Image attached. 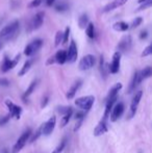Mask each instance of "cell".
Instances as JSON below:
<instances>
[{
	"instance_id": "3957f363",
	"label": "cell",
	"mask_w": 152,
	"mask_h": 153,
	"mask_svg": "<svg viewBox=\"0 0 152 153\" xmlns=\"http://www.w3.org/2000/svg\"><path fill=\"white\" fill-rule=\"evenodd\" d=\"M94 102H95V97L94 96H85V97H80V98L76 99L75 104L79 108H81L82 111H90L93 106Z\"/></svg>"
},
{
	"instance_id": "7402d4cb",
	"label": "cell",
	"mask_w": 152,
	"mask_h": 153,
	"mask_svg": "<svg viewBox=\"0 0 152 153\" xmlns=\"http://www.w3.org/2000/svg\"><path fill=\"white\" fill-rule=\"evenodd\" d=\"M99 70H100V73H101L102 77H103V78H106L108 74L110 73L108 72V65L105 62V61H104V57L102 56V55H101V57H100Z\"/></svg>"
},
{
	"instance_id": "83f0119b",
	"label": "cell",
	"mask_w": 152,
	"mask_h": 153,
	"mask_svg": "<svg viewBox=\"0 0 152 153\" xmlns=\"http://www.w3.org/2000/svg\"><path fill=\"white\" fill-rule=\"evenodd\" d=\"M43 126H44V123H43V124L41 125V126L37 129V131H36V132L33 133V137L30 135V137H29V140H28L29 143H33V142H36L39 139V137H40L41 135L43 134Z\"/></svg>"
},
{
	"instance_id": "484cf974",
	"label": "cell",
	"mask_w": 152,
	"mask_h": 153,
	"mask_svg": "<svg viewBox=\"0 0 152 153\" xmlns=\"http://www.w3.org/2000/svg\"><path fill=\"white\" fill-rule=\"evenodd\" d=\"M31 65H33V61L31 59H28V61H26L24 62V65H23V67L21 68V70L18 72V75L19 76H23V75H25L27 72L29 71V69H30Z\"/></svg>"
},
{
	"instance_id": "8fae6325",
	"label": "cell",
	"mask_w": 152,
	"mask_h": 153,
	"mask_svg": "<svg viewBox=\"0 0 152 153\" xmlns=\"http://www.w3.org/2000/svg\"><path fill=\"white\" fill-rule=\"evenodd\" d=\"M77 56H78V50H77L76 43L74 40H72L71 43H70L69 49L67 51V62H70V64H73V62H76Z\"/></svg>"
},
{
	"instance_id": "836d02e7",
	"label": "cell",
	"mask_w": 152,
	"mask_h": 153,
	"mask_svg": "<svg viewBox=\"0 0 152 153\" xmlns=\"http://www.w3.org/2000/svg\"><path fill=\"white\" fill-rule=\"evenodd\" d=\"M72 115H73V114H66V115H63V118H62V120H61V128H64V127L69 123V120L71 119Z\"/></svg>"
},
{
	"instance_id": "5b68a950",
	"label": "cell",
	"mask_w": 152,
	"mask_h": 153,
	"mask_svg": "<svg viewBox=\"0 0 152 153\" xmlns=\"http://www.w3.org/2000/svg\"><path fill=\"white\" fill-rule=\"evenodd\" d=\"M96 65V57L92 54H87L80 59L78 68L80 71H87L92 69Z\"/></svg>"
},
{
	"instance_id": "7bdbcfd3",
	"label": "cell",
	"mask_w": 152,
	"mask_h": 153,
	"mask_svg": "<svg viewBox=\"0 0 152 153\" xmlns=\"http://www.w3.org/2000/svg\"><path fill=\"white\" fill-rule=\"evenodd\" d=\"M83 120L85 119H79V120H76V124H75V126H74V131H77L79 128H80V126L82 125V122H83Z\"/></svg>"
},
{
	"instance_id": "ac0fdd59",
	"label": "cell",
	"mask_w": 152,
	"mask_h": 153,
	"mask_svg": "<svg viewBox=\"0 0 152 153\" xmlns=\"http://www.w3.org/2000/svg\"><path fill=\"white\" fill-rule=\"evenodd\" d=\"M118 100V96H115V97H112L110 99H106V105H105V111H104V117L103 119H108V116H110V111H112V108L114 107V105L116 104Z\"/></svg>"
},
{
	"instance_id": "f1b7e54d",
	"label": "cell",
	"mask_w": 152,
	"mask_h": 153,
	"mask_svg": "<svg viewBox=\"0 0 152 153\" xmlns=\"http://www.w3.org/2000/svg\"><path fill=\"white\" fill-rule=\"evenodd\" d=\"M55 10L59 13H65L69 10V4L66 3V2H59L55 5Z\"/></svg>"
},
{
	"instance_id": "9c48e42d",
	"label": "cell",
	"mask_w": 152,
	"mask_h": 153,
	"mask_svg": "<svg viewBox=\"0 0 152 153\" xmlns=\"http://www.w3.org/2000/svg\"><path fill=\"white\" fill-rule=\"evenodd\" d=\"M121 52L116 51L113 55V61L110 65H108V72L112 74H117L120 70V64H121Z\"/></svg>"
},
{
	"instance_id": "7c38bea8",
	"label": "cell",
	"mask_w": 152,
	"mask_h": 153,
	"mask_svg": "<svg viewBox=\"0 0 152 153\" xmlns=\"http://www.w3.org/2000/svg\"><path fill=\"white\" fill-rule=\"evenodd\" d=\"M132 46V40L130 36H125L121 39V41L119 42L117 46V49L119 50V52H127L130 50Z\"/></svg>"
},
{
	"instance_id": "7dc6e473",
	"label": "cell",
	"mask_w": 152,
	"mask_h": 153,
	"mask_svg": "<svg viewBox=\"0 0 152 153\" xmlns=\"http://www.w3.org/2000/svg\"><path fill=\"white\" fill-rule=\"evenodd\" d=\"M54 2H55V0H46V1H45V3H46L47 6H51L53 3H54Z\"/></svg>"
},
{
	"instance_id": "8992f818",
	"label": "cell",
	"mask_w": 152,
	"mask_h": 153,
	"mask_svg": "<svg viewBox=\"0 0 152 153\" xmlns=\"http://www.w3.org/2000/svg\"><path fill=\"white\" fill-rule=\"evenodd\" d=\"M143 96V92L142 91H139L134 94L133 98L131 100V103H130V109H129V113L127 115V120H130L136 116V111H138V106H139V103H140L141 99H142Z\"/></svg>"
},
{
	"instance_id": "6da1fadb",
	"label": "cell",
	"mask_w": 152,
	"mask_h": 153,
	"mask_svg": "<svg viewBox=\"0 0 152 153\" xmlns=\"http://www.w3.org/2000/svg\"><path fill=\"white\" fill-rule=\"evenodd\" d=\"M19 26H20V22L18 20L13 21L12 23L4 26L0 30V38L3 39V40H13V38L16 36L17 33H18Z\"/></svg>"
},
{
	"instance_id": "f546056e",
	"label": "cell",
	"mask_w": 152,
	"mask_h": 153,
	"mask_svg": "<svg viewBox=\"0 0 152 153\" xmlns=\"http://www.w3.org/2000/svg\"><path fill=\"white\" fill-rule=\"evenodd\" d=\"M140 75H141V77H142L143 80H144V79L149 78V77L152 75L151 67H146V68H144L142 71H140Z\"/></svg>"
},
{
	"instance_id": "681fc988",
	"label": "cell",
	"mask_w": 152,
	"mask_h": 153,
	"mask_svg": "<svg viewBox=\"0 0 152 153\" xmlns=\"http://www.w3.org/2000/svg\"><path fill=\"white\" fill-rule=\"evenodd\" d=\"M1 47H2V42H0V49H1Z\"/></svg>"
},
{
	"instance_id": "74e56055",
	"label": "cell",
	"mask_w": 152,
	"mask_h": 153,
	"mask_svg": "<svg viewBox=\"0 0 152 153\" xmlns=\"http://www.w3.org/2000/svg\"><path fill=\"white\" fill-rule=\"evenodd\" d=\"M143 22V19L141 18V17H138V18H136L133 20V22L131 23V25H130L129 28H136L138 26H140V24Z\"/></svg>"
},
{
	"instance_id": "b9f144b4",
	"label": "cell",
	"mask_w": 152,
	"mask_h": 153,
	"mask_svg": "<svg viewBox=\"0 0 152 153\" xmlns=\"http://www.w3.org/2000/svg\"><path fill=\"white\" fill-rule=\"evenodd\" d=\"M10 82L6 78H0V88H7L10 87Z\"/></svg>"
},
{
	"instance_id": "603a6c76",
	"label": "cell",
	"mask_w": 152,
	"mask_h": 153,
	"mask_svg": "<svg viewBox=\"0 0 152 153\" xmlns=\"http://www.w3.org/2000/svg\"><path fill=\"white\" fill-rule=\"evenodd\" d=\"M122 88H123V85H122L121 82H118V83H116L115 85H113L112 89H110V92H108L106 99H110V98H112V97L118 96V93L120 92V90H121Z\"/></svg>"
},
{
	"instance_id": "8d00e7d4",
	"label": "cell",
	"mask_w": 152,
	"mask_h": 153,
	"mask_svg": "<svg viewBox=\"0 0 152 153\" xmlns=\"http://www.w3.org/2000/svg\"><path fill=\"white\" fill-rule=\"evenodd\" d=\"M151 54H152V46L151 45H149V46H147L146 48L144 49V51L142 52L141 56L146 57V56H149V55H151Z\"/></svg>"
},
{
	"instance_id": "1f68e13d",
	"label": "cell",
	"mask_w": 152,
	"mask_h": 153,
	"mask_svg": "<svg viewBox=\"0 0 152 153\" xmlns=\"http://www.w3.org/2000/svg\"><path fill=\"white\" fill-rule=\"evenodd\" d=\"M56 111L62 115H66V114H73L74 111L71 106H59L56 108Z\"/></svg>"
},
{
	"instance_id": "f35d334b",
	"label": "cell",
	"mask_w": 152,
	"mask_h": 153,
	"mask_svg": "<svg viewBox=\"0 0 152 153\" xmlns=\"http://www.w3.org/2000/svg\"><path fill=\"white\" fill-rule=\"evenodd\" d=\"M10 114L6 115V116H2V117H0V126H3V125L7 124V123L10 122Z\"/></svg>"
},
{
	"instance_id": "e575fe53",
	"label": "cell",
	"mask_w": 152,
	"mask_h": 153,
	"mask_svg": "<svg viewBox=\"0 0 152 153\" xmlns=\"http://www.w3.org/2000/svg\"><path fill=\"white\" fill-rule=\"evenodd\" d=\"M141 5L138 7V12H141V10H146V8H148V7H150V6L152 5V0H147V1H145V2H143V3H140Z\"/></svg>"
},
{
	"instance_id": "bcb514c9",
	"label": "cell",
	"mask_w": 152,
	"mask_h": 153,
	"mask_svg": "<svg viewBox=\"0 0 152 153\" xmlns=\"http://www.w3.org/2000/svg\"><path fill=\"white\" fill-rule=\"evenodd\" d=\"M54 62H55L54 56H52V57H49L48 61H47V62H46V65L47 66H49V65H52V64H54Z\"/></svg>"
},
{
	"instance_id": "ee69618b",
	"label": "cell",
	"mask_w": 152,
	"mask_h": 153,
	"mask_svg": "<svg viewBox=\"0 0 152 153\" xmlns=\"http://www.w3.org/2000/svg\"><path fill=\"white\" fill-rule=\"evenodd\" d=\"M147 38H148V31L142 30L140 32V40H146Z\"/></svg>"
},
{
	"instance_id": "5bb4252c",
	"label": "cell",
	"mask_w": 152,
	"mask_h": 153,
	"mask_svg": "<svg viewBox=\"0 0 152 153\" xmlns=\"http://www.w3.org/2000/svg\"><path fill=\"white\" fill-rule=\"evenodd\" d=\"M142 81H143V79L140 75V71H136L133 74V77H132V79H131V82H130V85H129V88H128V91H127L128 94H131L132 92L136 91V89L141 85Z\"/></svg>"
},
{
	"instance_id": "ffe728a7",
	"label": "cell",
	"mask_w": 152,
	"mask_h": 153,
	"mask_svg": "<svg viewBox=\"0 0 152 153\" xmlns=\"http://www.w3.org/2000/svg\"><path fill=\"white\" fill-rule=\"evenodd\" d=\"M55 62L59 65H64L67 62V51L66 50H59L54 55Z\"/></svg>"
},
{
	"instance_id": "2e32d148",
	"label": "cell",
	"mask_w": 152,
	"mask_h": 153,
	"mask_svg": "<svg viewBox=\"0 0 152 153\" xmlns=\"http://www.w3.org/2000/svg\"><path fill=\"white\" fill-rule=\"evenodd\" d=\"M108 131V123H106L105 119H102L101 121L98 123V125L95 127L94 129V135L95 137H100V135L104 134Z\"/></svg>"
},
{
	"instance_id": "4316f807",
	"label": "cell",
	"mask_w": 152,
	"mask_h": 153,
	"mask_svg": "<svg viewBox=\"0 0 152 153\" xmlns=\"http://www.w3.org/2000/svg\"><path fill=\"white\" fill-rule=\"evenodd\" d=\"M89 16H87V14H82L80 15V17L78 18V26L80 27V28H85V26L87 25V23H89Z\"/></svg>"
},
{
	"instance_id": "44dd1931",
	"label": "cell",
	"mask_w": 152,
	"mask_h": 153,
	"mask_svg": "<svg viewBox=\"0 0 152 153\" xmlns=\"http://www.w3.org/2000/svg\"><path fill=\"white\" fill-rule=\"evenodd\" d=\"M38 82H39V81L37 80V79H36V80H33V82L29 85V87L27 88V90L25 91V93L23 94V96H22V99L24 100V102H27L26 99L28 98V97L33 93V91L36 90V88H37V85H38Z\"/></svg>"
},
{
	"instance_id": "f6af8a7d",
	"label": "cell",
	"mask_w": 152,
	"mask_h": 153,
	"mask_svg": "<svg viewBox=\"0 0 152 153\" xmlns=\"http://www.w3.org/2000/svg\"><path fill=\"white\" fill-rule=\"evenodd\" d=\"M48 101H49V98L47 96H45L44 98H43V100H42V103H41V107H42V108L46 107L47 104H48Z\"/></svg>"
},
{
	"instance_id": "ba28073f",
	"label": "cell",
	"mask_w": 152,
	"mask_h": 153,
	"mask_svg": "<svg viewBox=\"0 0 152 153\" xmlns=\"http://www.w3.org/2000/svg\"><path fill=\"white\" fill-rule=\"evenodd\" d=\"M5 105L7 106L8 111H10V118H15L16 120H19L21 118V114H22V107L16 105L12 100L7 99L5 100Z\"/></svg>"
},
{
	"instance_id": "ab89813d",
	"label": "cell",
	"mask_w": 152,
	"mask_h": 153,
	"mask_svg": "<svg viewBox=\"0 0 152 153\" xmlns=\"http://www.w3.org/2000/svg\"><path fill=\"white\" fill-rule=\"evenodd\" d=\"M46 1V0H33V1L29 3V7H38L39 5H41L42 3H44V2Z\"/></svg>"
},
{
	"instance_id": "c3c4849f",
	"label": "cell",
	"mask_w": 152,
	"mask_h": 153,
	"mask_svg": "<svg viewBox=\"0 0 152 153\" xmlns=\"http://www.w3.org/2000/svg\"><path fill=\"white\" fill-rule=\"evenodd\" d=\"M145 1H147V0H139V3H143V2H145Z\"/></svg>"
},
{
	"instance_id": "4fadbf2b",
	"label": "cell",
	"mask_w": 152,
	"mask_h": 153,
	"mask_svg": "<svg viewBox=\"0 0 152 153\" xmlns=\"http://www.w3.org/2000/svg\"><path fill=\"white\" fill-rule=\"evenodd\" d=\"M55 124H56V117L55 116H52L50 119L48 120L46 123H44V126H43V134L48 137L54 130Z\"/></svg>"
},
{
	"instance_id": "9a60e30c",
	"label": "cell",
	"mask_w": 152,
	"mask_h": 153,
	"mask_svg": "<svg viewBox=\"0 0 152 153\" xmlns=\"http://www.w3.org/2000/svg\"><path fill=\"white\" fill-rule=\"evenodd\" d=\"M44 17H45L44 12H39L38 14H36V16L33 18L31 23H30L31 29L40 28V27L43 25V22H44Z\"/></svg>"
},
{
	"instance_id": "cb8c5ba5",
	"label": "cell",
	"mask_w": 152,
	"mask_h": 153,
	"mask_svg": "<svg viewBox=\"0 0 152 153\" xmlns=\"http://www.w3.org/2000/svg\"><path fill=\"white\" fill-rule=\"evenodd\" d=\"M113 28L115 29L116 31H126L129 29V25L126 22H123V21H119V22H116L114 25H113Z\"/></svg>"
},
{
	"instance_id": "d6986e66",
	"label": "cell",
	"mask_w": 152,
	"mask_h": 153,
	"mask_svg": "<svg viewBox=\"0 0 152 153\" xmlns=\"http://www.w3.org/2000/svg\"><path fill=\"white\" fill-rule=\"evenodd\" d=\"M81 85H82V80H81V79H78V80H76L75 82L72 85V87L69 89V91H68V93H67V99H73L74 97H75L77 91L80 89Z\"/></svg>"
},
{
	"instance_id": "4dcf8cb0",
	"label": "cell",
	"mask_w": 152,
	"mask_h": 153,
	"mask_svg": "<svg viewBox=\"0 0 152 153\" xmlns=\"http://www.w3.org/2000/svg\"><path fill=\"white\" fill-rule=\"evenodd\" d=\"M66 145H67V139H66V137H64V139L62 140L61 143L57 145V147L55 148L54 150H53L52 153H62V152L64 151V149H65Z\"/></svg>"
},
{
	"instance_id": "277c9868",
	"label": "cell",
	"mask_w": 152,
	"mask_h": 153,
	"mask_svg": "<svg viewBox=\"0 0 152 153\" xmlns=\"http://www.w3.org/2000/svg\"><path fill=\"white\" fill-rule=\"evenodd\" d=\"M19 61H20V54L16 55V57L14 59H10L7 55H4L0 69H1V71L3 73H6L10 70H12V69H14L17 66V64L19 62Z\"/></svg>"
},
{
	"instance_id": "7a4b0ae2",
	"label": "cell",
	"mask_w": 152,
	"mask_h": 153,
	"mask_svg": "<svg viewBox=\"0 0 152 153\" xmlns=\"http://www.w3.org/2000/svg\"><path fill=\"white\" fill-rule=\"evenodd\" d=\"M30 135H31V130H30V129H28V130H26L25 132H23L22 134H21V137L18 139V141L16 142V144L14 145V147H13L12 153H19V152H20L21 150L23 149V147L26 145L27 142H28Z\"/></svg>"
},
{
	"instance_id": "d6a6232c",
	"label": "cell",
	"mask_w": 152,
	"mask_h": 153,
	"mask_svg": "<svg viewBox=\"0 0 152 153\" xmlns=\"http://www.w3.org/2000/svg\"><path fill=\"white\" fill-rule=\"evenodd\" d=\"M63 43V31L59 30L55 34V39H54V46L57 47Z\"/></svg>"
},
{
	"instance_id": "60d3db41",
	"label": "cell",
	"mask_w": 152,
	"mask_h": 153,
	"mask_svg": "<svg viewBox=\"0 0 152 153\" xmlns=\"http://www.w3.org/2000/svg\"><path fill=\"white\" fill-rule=\"evenodd\" d=\"M85 116H87V111H77V113H75V119L76 120H79V119H85Z\"/></svg>"
},
{
	"instance_id": "d590c367",
	"label": "cell",
	"mask_w": 152,
	"mask_h": 153,
	"mask_svg": "<svg viewBox=\"0 0 152 153\" xmlns=\"http://www.w3.org/2000/svg\"><path fill=\"white\" fill-rule=\"evenodd\" d=\"M70 31H71L70 27H69V26L66 27L65 32H63V43H62V44H67V43H68V41H69Z\"/></svg>"
},
{
	"instance_id": "30bf717a",
	"label": "cell",
	"mask_w": 152,
	"mask_h": 153,
	"mask_svg": "<svg viewBox=\"0 0 152 153\" xmlns=\"http://www.w3.org/2000/svg\"><path fill=\"white\" fill-rule=\"evenodd\" d=\"M124 109H125V106H124L123 102H118L117 104L115 105L112 108V111H110V121L112 122H116L122 117L124 113Z\"/></svg>"
},
{
	"instance_id": "e0dca14e",
	"label": "cell",
	"mask_w": 152,
	"mask_h": 153,
	"mask_svg": "<svg viewBox=\"0 0 152 153\" xmlns=\"http://www.w3.org/2000/svg\"><path fill=\"white\" fill-rule=\"evenodd\" d=\"M127 1L128 0H114V1H112L108 4H106V5L103 7V10H102V12L108 13V12H110V10H116V8L120 7V6L124 5Z\"/></svg>"
},
{
	"instance_id": "d4e9b609",
	"label": "cell",
	"mask_w": 152,
	"mask_h": 153,
	"mask_svg": "<svg viewBox=\"0 0 152 153\" xmlns=\"http://www.w3.org/2000/svg\"><path fill=\"white\" fill-rule=\"evenodd\" d=\"M85 34L89 39H94L96 36V32H95V26L92 22H89L87 25L85 26Z\"/></svg>"
},
{
	"instance_id": "52a82bcc",
	"label": "cell",
	"mask_w": 152,
	"mask_h": 153,
	"mask_svg": "<svg viewBox=\"0 0 152 153\" xmlns=\"http://www.w3.org/2000/svg\"><path fill=\"white\" fill-rule=\"evenodd\" d=\"M43 46V40L41 39H36L33 40L31 43H29L24 49V54L26 56H31L33 55L35 53H37Z\"/></svg>"
}]
</instances>
